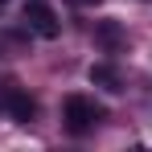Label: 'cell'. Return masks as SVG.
<instances>
[{"label":"cell","instance_id":"cell-1","mask_svg":"<svg viewBox=\"0 0 152 152\" xmlns=\"http://www.w3.org/2000/svg\"><path fill=\"white\" fill-rule=\"evenodd\" d=\"M62 119H66V127L74 136H82V132H91L103 119V107L95 99H86V95H70V99L62 103Z\"/></svg>","mask_w":152,"mask_h":152},{"label":"cell","instance_id":"cell-2","mask_svg":"<svg viewBox=\"0 0 152 152\" xmlns=\"http://www.w3.org/2000/svg\"><path fill=\"white\" fill-rule=\"evenodd\" d=\"M25 25L37 33V37H45V41H53L58 33H62V21H58V12H53L45 0H29L25 4Z\"/></svg>","mask_w":152,"mask_h":152},{"label":"cell","instance_id":"cell-3","mask_svg":"<svg viewBox=\"0 0 152 152\" xmlns=\"http://www.w3.org/2000/svg\"><path fill=\"white\" fill-rule=\"evenodd\" d=\"M4 107H8V115H12L17 124H29V119L37 115V103H33V95H25L21 86H4Z\"/></svg>","mask_w":152,"mask_h":152},{"label":"cell","instance_id":"cell-4","mask_svg":"<svg viewBox=\"0 0 152 152\" xmlns=\"http://www.w3.org/2000/svg\"><path fill=\"white\" fill-rule=\"evenodd\" d=\"M95 41H99L107 53H119L124 50V25H119V21H99V25H95Z\"/></svg>","mask_w":152,"mask_h":152},{"label":"cell","instance_id":"cell-5","mask_svg":"<svg viewBox=\"0 0 152 152\" xmlns=\"http://www.w3.org/2000/svg\"><path fill=\"white\" fill-rule=\"evenodd\" d=\"M91 82L103 86V91H111V95L124 91V78H119V70H115L111 62H95V66H91Z\"/></svg>","mask_w":152,"mask_h":152},{"label":"cell","instance_id":"cell-6","mask_svg":"<svg viewBox=\"0 0 152 152\" xmlns=\"http://www.w3.org/2000/svg\"><path fill=\"white\" fill-rule=\"evenodd\" d=\"M70 4H78V8H91V4H99V0H70Z\"/></svg>","mask_w":152,"mask_h":152},{"label":"cell","instance_id":"cell-7","mask_svg":"<svg viewBox=\"0 0 152 152\" xmlns=\"http://www.w3.org/2000/svg\"><path fill=\"white\" fill-rule=\"evenodd\" d=\"M0 4H4V0H0Z\"/></svg>","mask_w":152,"mask_h":152}]
</instances>
